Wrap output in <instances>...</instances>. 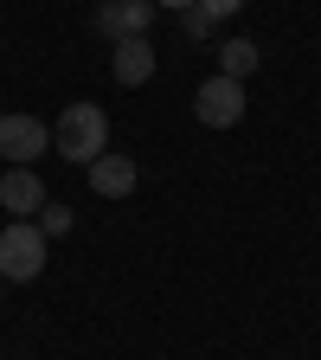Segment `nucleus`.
I'll use <instances>...</instances> for the list:
<instances>
[{
	"label": "nucleus",
	"mask_w": 321,
	"mask_h": 360,
	"mask_svg": "<svg viewBox=\"0 0 321 360\" xmlns=\"http://www.w3.org/2000/svg\"><path fill=\"white\" fill-rule=\"evenodd\" d=\"M52 148L77 167H90L97 155H110V110L103 103H65L52 122Z\"/></svg>",
	"instance_id": "nucleus-1"
},
{
	"label": "nucleus",
	"mask_w": 321,
	"mask_h": 360,
	"mask_svg": "<svg viewBox=\"0 0 321 360\" xmlns=\"http://www.w3.org/2000/svg\"><path fill=\"white\" fill-rule=\"evenodd\" d=\"M45 251H52V238H45L32 219H13L7 232H0V283H32V277H45Z\"/></svg>",
	"instance_id": "nucleus-2"
},
{
	"label": "nucleus",
	"mask_w": 321,
	"mask_h": 360,
	"mask_svg": "<svg viewBox=\"0 0 321 360\" xmlns=\"http://www.w3.org/2000/svg\"><path fill=\"white\" fill-rule=\"evenodd\" d=\"M193 116L206 122V129H232V122H244V84H232V77H206L199 84V97H193Z\"/></svg>",
	"instance_id": "nucleus-3"
},
{
	"label": "nucleus",
	"mask_w": 321,
	"mask_h": 360,
	"mask_svg": "<svg viewBox=\"0 0 321 360\" xmlns=\"http://www.w3.org/2000/svg\"><path fill=\"white\" fill-rule=\"evenodd\" d=\"M90 26H97L110 45H116V39H142V32L155 26V0H97Z\"/></svg>",
	"instance_id": "nucleus-4"
},
{
	"label": "nucleus",
	"mask_w": 321,
	"mask_h": 360,
	"mask_svg": "<svg viewBox=\"0 0 321 360\" xmlns=\"http://www.w3.org/2000/svg\"><path fill=\"white\" fill-rule=\"evenodd\" d=\"M45 148H52V129H45L39 116H0V155H7L13 167H32Z\"/></svg>",
	"instance_id": "nucleus-5"
},
{
	"label": "nucleus",
	"mask_w": 321,
	"mask_h": 360,
	"mask_svg": "<svg viewBox=\"0 0 321 360\" xmlns=\"http://www.w3.org/2000/svg\"><path fill=\"white\" fill-rule=\"evenodd\" d=\"M84 180H90V193H97V200H129L135 180H142V167H135L129 155H97V161L84 167Z\"/></svg>",
	"instance_id": "nucleus-6"
},
{
	"label": "nucleus",
	"mask_w": 321,
	"mask_h": 360,
	"mask_svg": "<svg viewBox=\"0 0 321 360\" xmlns=\"http://www.w3.org/2000/svg\"><path fill=\"white\" fill-rule=\"evenodd\" d=\"M39 206H45V180L32 167H7L0 174V212L7 219H39Z\"/></svg>",
	"instance_id": "nucleus-7"
},
{
	"label": "nucleus",
	"mask_w": 321,
	"mask_h": 360,
	"mask_svg": "<svg viewBox=\"0 0 321 360\" xmlns=\"http://www.w3.org/2000/svg\"><path fill=\"white\" fill-rule=\"evenodd\" d=\"M110 65H116V84H129V90L148 84V77H155V39H148V32H142V39H116V58H110Z\"/></svg>",
	"instance_id": "nucleus-8"
},
{
	"label": "nucleus",
	"mask_w": 321,
	"mask_h": 360,
	"mask_svg": "<svg viewBox=\"0 0 321 360\" xmlns=\"http://www.w3.org/2000/svg\"><path fill=\"white\" fill-rule=\"evenodd\" d=\"M263 65V52H257V39H225L218 45V77H232V84H244L251 71Z\"/></svg>",
	"instance_id": "nucleus-9"
},
{
	"label": "nucleus",
	"mask_w": 321,
	"mask_h": 360,
	"mask_svg": "<svg viewBox=\"0 0 321 360\" xmlns=\"http://www.w3.org/2000/svg\"><path fill=\"white\" fill-rule=\"evenodd\" d=\"M32 225H39V232H45V238H65V232H71V206H58V200H45Z\"/></svg>",
	"instance_id": "nucleus-10"
},
{
	"label": "nucleus",
	"mask_w": 321,
	"mask_h": 360,
	"mask_svg": "<svg viewBox=\"0 0 321 360\" xmlns=\"http://www.w3.org/2000/svg\"><path fill=\"white\" fill-rule=\"evenodd\" d=\"M193 7H199L212 26H225V20H238V13H244V0H193Z\"/></svg>",
	"instance_id": "nucleus-11"
},
{
	"label": "nucleus",
	"mask_w": 321,
	"mask_h": 360,
	"mask_svg": "<svg viewBox=\"0 0 321 360\" xmlns=\"http://www.w3.org/2000/svg\"><path fill=\"white\" fill-rule=\"evenodd\" d=\"M193 0H155V13H187Z\"/></svg>",
	"instance_id": "nucleus-12"
}]
</instances>
